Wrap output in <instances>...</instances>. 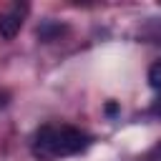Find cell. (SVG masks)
<instances>
[{"label": "cell", "instance_id": "cell-1", "mask_svg": "<svg viewBox=\"0 0 161 161\" xmlns=\"http://www.w3.org/2000/svg\"><path fill=\"white\" fill-rule=\"evenodd\" d=\"M91 146V136L73 126H43L33 136V156L38 161H58L75 156Z\"/></svg>", "mask_w": 161, "mask_h": 161}, {"label": "cell", "instance_id": "cell-2", "mask_svg": "<svg viewBox=\"0 0 161 161\" xmlns=\"http://www.w3.org/2000/svg\"><path fill=\"white\" fill-rule=\"evenodd\" d=\"M25 15H28V3L13 5L8 13H3V15H0V38H5V40L15 38V35L20 33V28H23Z\"/></svg>", "mask_w": 161, "mask_h": 161}, {"label": "cell", "instance_id": "cell-3", "mask_svg": "<svg viewBox=\"0 0 161 161\" xmlns=\"http://www.w3.org/2000/svg\"><path fill=\"white\" fill-rule=\"evenodd\" d=\"M143 35L148 38V43H161V20H151L146 25Z\"/></svg>", "mask_w": 161, "mask_h": 161}, {"label": "cell", "instance_id": "cell-4", "mask_svg": "<svg viewBox=\"0 0 161 161\" xmlns=\"http://www.w3.org/2000/svg\"><path fill=\"white\" fill-rule=\"evenodd\" d=\"M148 86L161 91V60H156L151 68H148Z\"/></svg>", "mask_w": 161, "mask_h": 161}, {"label": "cell", "instance_id": "cell-5", "mask_svg": "<svg viewBox=\"0 0 161 161\" xmlns=\"http://www.w3.org/2000/svg\"><path fill=\"white\" fill-rule=\"evenodd\" d=\"M63 30V25H55V23H45L43 28H38V38L40 40H50L55 33H60Z\"/></svg>", "mask_w": 161, "mask_h": 161}, {"label": "cell", "instance_id": "cell-6", "mask_svg": "<svg viewBox=\"0 0 161 161\" xmlns=\"http://www.w3.org/2000/svg\"><path fill=\"white\" fill-rule=\"evenodd\" d=\"M143 161H161V141H158V143H156V146L143 156Z\"/></svg>", "mask_w": 161, "mask_h": 161}, {"label": "cell", "instance_id": "cell-7", "mask_svg": "<svg viewBox=\"0 0 161 161\" xmlns=\"http://www.w3.org/2000/svg\"><path fill=\"white\" fill-rule=\"evenodd\" d=\"M151 113H153V116H158V118H161V96H158V98H156V101H153V103H151Z\"/></svg>", "mask_w": 161, "mask_h": 161}]
</instances>
